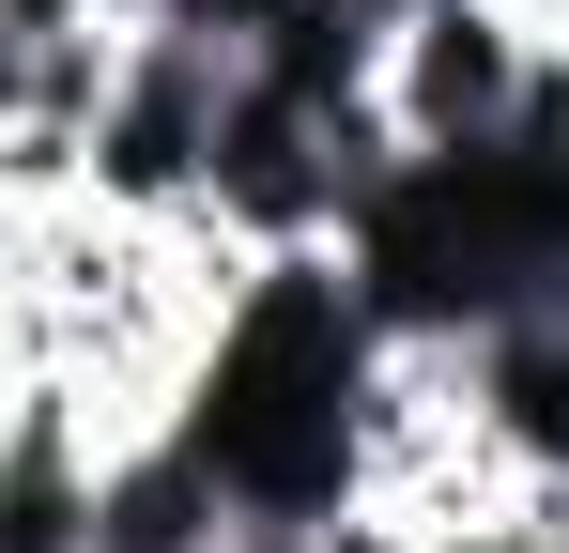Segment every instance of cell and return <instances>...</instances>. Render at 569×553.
Listing matches in <instances>:
<instances>
[{
    "label": "cell",
    "mask_w": 569,
    "mask_h": 553,
    "mask_svg": "<svg viewBox=\"0 0 569 553\" xmlns=\"http://www.w3.org/2000/svg\"><path fill=\"white\" fill-rule=\"evenodd\" d=\"M539 92V31L492 16V0H385L370 16V139L416 170V154H508Z\"/></svg>",
    "instance_id": "1"
},
{
    "label": "cell",
    "mask_w": 569,
    "mask_h": 553,
    "mask_svg": "<svg viewBox=\"0 0 569 553\" xmlns=\"http://www.w3.org/2000/svg\"><path fill=\"white\" fill-rule=\"evenodd\" d=\"M216 108H231V62L186 47V31H123V78L93 108V215H154L186 231L200 170H216Z\"/></svg>",
    "instance_id": "2"
},
{
    "label": "cell",
    "mask_w": 569,
    "mask_h": 553,
    "mask_svg": "<svg viewBox=\"0 0 569 553\" xmlns=\"http://www.w3.org/2000/svg\"><path fill=\"white\" fill-rule=\"evenodd\" d=\"M78 539H93V553H216V539H231V492L200 476L186 431H139V446H108V461H93Z\"/></svg>",
    "instance_id": "3"
},
{
    "label": "cell",
    "mask_w": 569,
    "mask_h": 553,
    "mask_svg": "<svg viewBox=\"0 0 569 553\" xmlns=\"http://www.w3.org/2000/svg\"><path fill=\"white\" fill-rule=\"evenodd\" d=\"M78 31H139L123 0H0V47H78Z\"/></svg>",
    "instance_id": "4"
},
{
    "label": "cell",
    "mask_w": 569,
    "mask_h": 553,
    "mask_svg": "<svg viewBox=\"0 0 569 553\" xmlns=\"http://www.w3.org/2000/svg\"><path fill=\"white\" fill-rule=\"evenodd\" d=\"M492 16H523L539 47H569V0H492Z\"/></svg>",
    "instance_id": "5"
},
{
    "label": "cell",
    "mask_w": 569,
    "mask_h": 553,
    "mask_svg": "<svg viewBox=\"0 0 569 553\" xmlns=\"http://www.w3.org/2000/svg\"><path fill=\"white\" fill-rule=\"evenodd\" d=\"M123 16H170V0H123Z\"/></svg>",
    "instance_id": "6"
},
{
    "label": "cell",
    "mask_w": 569,
    "mask_h": 553,
    "mask_svg": "<svg viewBox=\"0 0 569 553\" xmlns=\"http://www.w3.org/2000/svg\"><path fill=\"white\" fill-rule=\"evenodd\" d=\"M0 400H16V369H0Z\"/></svg>",
    "instance_id": "7"
}]
</instances>
